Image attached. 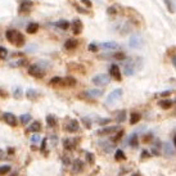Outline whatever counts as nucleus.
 <instances>
[{
	"label": "nucleus",
	"mask_w": 176,
	"mask_h": 176,
	"mask_svg": "<svg viewBox=\"0 0 176 176\" xmlns=\"http://www.w3.org/2000/svg\"><path fill=\"white\" fill-rule=\"evenodd\" d=\"M43 63L44 62L41 60L40 63H35V64L28 66V69H27L28 75L35 77V78H43L45 76V68L43 67Z\"/></svg>",
	"instance_id": "nucleus-1"
},
{
	"label": "nucleus",
	"mask_w": 176,
	"mask_h": 176,
	"mask_svg": "<svg viewBox=\"0 0 176 176\" xmlns=\"http://www.w3.org/2000/svg\"><path fill=\"white\" fill-rule=\"evenodd\" d=\"M129 46L131 49H141L144 46V39L140 34H134L129 39Z\"/></svg>",
	"instance_id": "nucleus-2"
},
{
	"label": "nucleus",
	"mask_w": 176,
	"mask_h": 176,
	"mask_svg": "<svg viewBox=\"0 0 176 176\" xmlns=\"http://www.w3.org/2000/svg\"><path fill=\"white\" fill-rule=\"evenodd\" d=\"M91 81H93V84L97 86H106L111 82V76L106 75V74H99V75H95L93 77Z\"/></svg>",
	"instance_id": "nucleus-3"
},
{
	"label": "nucleus",
	"mask_w": 176,
	"mask_h": 176,
	"mask_svg": "<svg viewBox=\"0 0 176 176\" xmlns=\"http://www.w3.org/2000/svg\"><path fill=\"white\" fill-rule=\"evenodd\" d=\"M80 97L84 98V99H88V100H94L97 98L103 97V90H100V89H90L88 91H84Z\"/></svg>",
	"instance_id": "nucleus-4"
},
{
	"label": "nucleus",
	"mask_w": 176,
	"mask_h": 176,
	"mask_svg": "<svg viewBox=\"0 0 176 176\" xmlns=\"http://www.w3.org/2000/svg\"><path fill=\"white\" fill-rule=\"evenodd\" d=\"M80 141H81V138H68L63 140V147L67 150H74L78 145Z\"/></svg>",
	"instance_id": "nucleus-5"
},
{
	"label": "nucleus",
	"mask_w": 176,
	"mask_h": 176,
	"mask_svg": "<svg viewBox=\"0 0 176 176\" xmlns=\"http://www.w3.org/2000/svg\"><path fill=\"white\" fill-rule=\"evenodd\" d=\"M3 120H4V122L7 123V125H9V126L16 127V126L18 125L17 117L13 115V113H10V112H5V113H3Z\"/></svg>",
	"instance_id": "nucleus-6"
},
{
	"label": "nucleus",
	"mask_w": 176,
	"mask_h": 176,
	"mask_svg": "<svg viewBox=\"0 0 176 176\" xmlns=\"http://www.w3.org/2000/svg\"><path fill=\"white\" fill-rule=\"evenodd\" d=\"M135 62H134L132 59H125V74L126 76H132L134 75V72H135Z\"/></svg>",
	"instance_id": "nucleus-7"
},
{
	"label": "nucleus",
	"mask_w": 176,
	"mask_h": 176,
	"mask_svg": "<svg viewBox=\"0 0 176 176\" xmlns=\"http://www.w3.org/2000/svg\"><path fill=\"white\" fill-rule=\"evenodd\" d=\"M32 7H34V3L31 0H22L19 4L18 10H19V13H28L32 9Z\"/></svg>",
	"instance_id": "nucleus-8"
},
{
	"label": "nucleus",
	"mask_w": 176,
	"mask_h": 176,
	"mask_svg": "<svg viewBox=\"0 0 176 176\" xmlns=\"http://www.w3.org/2000/svg\"><path fill=\"white\" fill-rule=\"evenodd\" d=\"M122 97V89H116V90H113L111 94L107 97V104H111V103L113 102H116L118 99H121Z\"/></svg>",
	"instance_id": "nucleus-9"
},
{
	"label": "nucleus",
	"mask_w": 176,
	"mask_h": 176,
	"mask_svg": "<svg viewBox=\"0 0 176 176\" xmlns=\"http://www.w3.org/2000/svg\"><path fill=\"white\" fill-rule=\"evenodd\" d=\"M64 129H66V131H68V132H71V134L77 132V131L80 130V123H78V121H76V120H71L68 123H66Z\"/></svg>",
	"instance_id": "nucleus-10"
},
{
	"label": "nucleus",
	"mask_w": 176,
	"mask_h": 176,
	"mask_svg": "<svg viewBox=\"0 0 176 176\" xmlns=\"http://www.w3.org/2000/svg\"><path fill=\"white\" fill-rule=\"evenodd\" d=\"M109 72H111V76L115 78V80H117V81H121L122 80V75H121V71H120V67L117 66V64H111V67H109Z\"/></svg>",
	"instance_id": "nucleus-11"
},
{
	"label": "nucleus",
	"mask_w": 176,
	"mask_h": 176,
	"mask_svg": "<svg viewBox=\"0 0 176 176\" xmlns=\"http://www.w3.org/2000/svg\"><path fill=\"white\" fill-rule=\"evenodd\" d=\"M120 130L118 126H107V127H103L102 130H99L97 134L98 135H112V134H116Z\"/></svg>",
	"instance_id": "nucleus-12"
},
{
	"label": "nucleus",
	"mask_w": 176,
	"mask_h": 176,
	"mask_svg": "<svg viewBox=\"0 0 176 176\" xmlns=\"http://www.w3.org/2000/svg\"><path fill=\"white\" fill-rule=\"evenodd\" d=\"M82 28H84V25H82L81 19L75 18L74 22H72V32H74L75 35H78V34H81Z\"/></svg>",
	"instance_id": "nucleus-13"
},
{
	"label": "nucleus",
	"mask_w": 176,
	"mask_h": 176,
	"mask_svg": "<svg viewBox=\"0 0 176 176\" xmlns=\"http://www.w3.org/2000/svg\"><path fill=\"white\" fill-rule=\"evenodd\" d=\"M162 148H163V153L169 157H174L175 156V147L171 143H162Z\"/></svg>",
	"instance_id": "nucleus-14"
},
{
	"label": "nucleus",
	"mask_w": 176,
	"mask_h": 176,
	"mask_svg": "<svg viewBox=\"0 0 176 176\" xmlns=\"http://www.w3.org/2000/svg\"><path fill=\"white\" fill-rule=\"evenodd\" d=\"M27 64V59L26 58H19V59H13V60H10L9 62V67H12V68H18V67H23Z\"/></svg>",
	"instance_id": "nucleus-15"
},
{
	"label": "nucleus",
	"mask_w": 176,
	"mask_h": 176,
	"mask_svg": "<svg viewBox=\"0 0 176 176\" xmlns=\"http://www.w3.org/2000/svg\"><path fill=\"white\" fill-rule=\"evenodd\" d=\"M71 164H72V172L74 174H80L82 170H84V162H82L81 159H75Z\"/></svg>",
	"instance_id": "nucleus-16"
},
{
	"label": "nucleus",
	"mask_w": 176,
	"mask_h": 176,
	"mask_svg": "<svg viewBox=\"0 0 176 176\" xmlns=\"http://www.w3.org/2000/svg\"><path fill=\"white\" fill-rule=\"evenodd\" d=\"M78 45V40L77 39H68L66 43H64V49L67 50H74L76 49Z\"/></svg>",
	"instance_id": "nucleus-17"
},
{
	"label": "nucleus",
	"mask_w": 176,
	"mask_h": 176,
	"mask_svg": "<svg viewBox=\"0 0 176 176\" xmlns=\"http://www.w3.org/2000/svg\"><path fill=\"white\" fill-rule=\"evenodd\" d=\"M76 84H77V80L75 77H72V76H67V77L63 78V81H62V85L68 86V88L76 86Z\"/></svg>",
	"instance_id": "nucleus-18"
},
{
	"label": "nucleus",
	"mask_w": 176,
	"mask_h": 176,
	"mask_svg": "<svg viewBox=\"0 0 176 176\" xmlns=\"http://www.w3.org/2000/svg\"><path fill=\"white\" fill-rule=\"evenodd\" d=\"M17 34H18V31H16V30H8L7 32H5V37H7V40L9 41V43L14 44L16 37H17Z\"/></svg>",
	"instance_id": "nucleus-19"
},
{
	"label": "nucleus",
	"mask_w": 176,
	"mask_h": 176,
	"mask_svg": "<svg viewBox=\"0 0 176 176\" xmlns=\"http://www.w3.org/2000/svg\"><path fill=\"white\" fill-rule=\"evenodd\" d=\"M158 106L162 109H170L174 106V100H171V99H162V100L158 102Z\"/></svg>",
	"instance_id": "nucleus-20"
},
{
	"label": "nucleus",
	"mask_w": 176,
	"mask_h": 176,
	"mask_svg": "<svg viewBox=\"0 0 176 176\" xmlns=\"http://www.w3.org/2000/svg\"><path fill=\"white\" fill-rule=\"evenodd\" d=\"M99 46H100V48H103V49L115 50V49H117V48H118V44L116 43V41H107V43H102Z\"/></svg>",
	"instance_id": "nucleus-21"
},
{
	"label": "nucleus",
	"mask_w": 176,
	"mask_h": 176,
	"mask_svg": "<svg viewBox=\"0 0 176 176\" xmlns=\"http://www.w3.org/2000/svg\"><path fill=\"white\" fill-rule=\"evenodd\" d=\"M162 148V141L159 139H157L153 144L152 148V156H159V149Z\"/></svg>",
	"instance_id": "nucleus-22"
},
{
	"label": "nucleus",
	"mask_w": 176,
	"mask_h": 176,
	"mask_svg": "<svg viewBox=\"0 0 176 176\" xmlns=\"http://www.w3.org/2000/svg\"><path fill=\"white\" fill-rule=\"evenodd\" d=\"M26 97H27L28 100L35 102V100H37V98H39V93H37L36 90H34V89H28V90L26 91Z\"/></svg>",
	"instance_id": "nucleus-23"
},
{
	"label": "nucleus",
	"mask_w": 176,
	"mask_h": 176,
	"mask_svg": "<svg viewBox=\"0 0 176 176\" xmlns=\"http://www.w3.org/2000/svg\"><path fill=\"white\" fill-rule=\"evenodd\" d=\"M39 23H36V22H31V23H28L27 25V27H26V31H27V34H36L37 31H39Z\"/></svg>",
	"instance_id": "nucleus-24"
},
{
	"label": "nucleus",
	"mask_w": 176,
	"mask_h": 176,
	"mask_svg": "<svg viewBox=\"0 0 176 176\" xmlns=\"http://www.w3.org/2000/svg\"><path fill=\"white\" fill-rule=\"evenodd\" d=\"M25 43H26L25 36L21 34V32H18V34H17V37H16V41H14V45H16L17 48H22V46L25 45Z\"/></svg>",
	"instance_id": "nucleus-25"
},
{
	"label": "nucleus",
	"mask_w": 176,
	"mask_h": 176,
	"mask_svg": "<svg viewBox=\"0 0 176 176\" xmlns=\"http://www.w3.org/2000/svg\"><path fill=\"white\" fill-rule=\"evenodd\" d=\"M41 131V123L39 121H34L31 123V126L27 129V132H40Z\"/></svg>",
	"instance_id": "nucleus-26"
},
{
	"label": "nucleus",
	"mask_w": 176,
	"mask_h": 176,
	"mask_svg": "<svg viewBox=\"0 0 176 176\" xmlns=\"http://www.w3.org/2000/svg\"><path fill=\"white\" fill-rule=\"evenodd\" d=\"M129 144H130L131 148H138L139 141H138V134L136 132H134L132 135L129 138Z\"/></svg>",
	"instance_id": "nucleus-27"
},
{
	"label": "nucleus",
	"mask_w": 176,
	"mask_h": 176,
	"mask_svg": "<svg viewBox=\"0 0 176 176\" xmlns=\"http://www.w3.org/2000/svg\"><path fill=\"white\" fill-rule=\"evenodd\" d=\"M67 67H68V69H75V71L80 72V74H85L84 66H81V64H78V63H68Z\"/></svg>",
	"instance_id": "nucleus-28"
},
{
	"label": "nucleus",
	"mask_w": 176,
	"mask_h": 176,
	"mask_svg": "<svg viewBox=\"0 0 176 176\" xmlns=\"http://www.w3.org/2000/svg\"><path fill=\"white\" fill-rule=\"evenodd\" d=\"M140 118H141L140 113H138V112L130 113V123H131V125H136V123L140 121Z\"/></svg>",
	"instance_id": "nucleus-29"
},
{
	"label": "nucleus",
	"mask_w": 176,
	"mask_h": 176,
	"mask_svg": "<svg viewBox=\"0 0 176 176\" xmlns=\"http://www.w3.org/2000/svg\"><path fill=\"white\" fill-rule=\"evenodd\" d=\"M55 27L66 31L69 27V22H68V21H66V19H60V21H58V22H55Z\"/></svg>",
	"instance_id": "nucleus-30"
},
{
	"label": "nucleus",
	"mask_w": 176,
	"mask_h": 176,
	"mask_svg": "<svg viewBox=\"0 0 176 176\" xmlns=\"http://www.w3.org/2000/svg\"><path fill=\"white\" fill-rule=\"evenodd\" d=\"M46 123H48L49 127H54L57 125V118L53 115H48L46 116Z\"/></svg>",
	"instance_id": "nucleus-31"
},
{
	"label": "nucleus",
	"mask_w": 176,
	"mask_h": 176,
	"mask_svg": "<svg viewBox=\"0 0 176 176\" xmlns=\"http://www.w3.org/2000/svg\"><path fill=\"white\" fill-rule=\"evenodd\" d=\"M31 120H32V117H31L30 113H23V115L19 117V121H21V123H22V125H27V123H28Z\"/></svg>",
	"instance_id": "nucleus-32"
},
{
	"label": "nucleus",
	"mask_w": 176,
	"mask_h": 176,
	"mask_svg": "<svg viewBox=\"0 0 176 176\" xmlns=\"http://www.w3.org/2000/svg\"><path fill=\"white\" fill-rule=\"evenodd\" d=\"M115 159L116 161H125L126 159V156H125V153H123V150L121 149H117L116 153H115Z\"/></svg>",
	"instance_id": "nucleus-33"
},
{
	"label": "nucleus",
	"mask_w": 176,
	"mask_h": 176,
	"mask_svg": "<svg viewBox=\"0 0 176 176\" xmlns=\"http://www.w3.org/2000/svg\"><path fill=\"white\" fill-rule=\"evenodd\" d=\"M99 144H100V147L104 149L106 152H112L113 150V145H112L109 141H100Z\"/></svg>",
	"instance_id": "nucleus-34"
},
{
	"label": "nucleus",
	"mask_w": 176,
	"mask_h": 176,
	"mask_svg": "<svg viewBox=\"0 0 176 176\" xmlns=\"http://www.w3.org/2000/svg\"><path fill=\"white\" fill-rule=\"evenodd\" d=\"M10 171H12V167L8 166V164H4V166H0V176L8 175Z\"/></svg>",
	"instance_id": "nucleus-35"
},
{
	"label": "nucleus",
	"mask_w": 176,
	"mask_h": 176,
	"mask_svg": "<svg viewBox=\"0 0 176 176\" xmlns=\"http://www.w3.org/2000/svg\"><path fill=\"white\" fill-rule=\"evenodd\" d=\"M85 156H86V162H88L89 164H94V163H95V157H94V154H93V153L86 152Z\"/></svg>",
	"instance_id": "nucleus-36"
},
{
	"label": "nucleus",
	"mask_w": 176,
	"mask_h": 176,
	"mask_svg": "<svg viewBox=\"0 0 176 176\" xmlns=\"http://www.w3.org/2000/svg\"><path fill=\"white\" fill-rule=\"evenodd\" d=\"M22 95H23L22 89H21V88H16L14 91H13V98L14 99H21V98H22Z\"/></svg>",
	"instance_id": "nucleus-37"
},
{
	"label": "nucleus",
	"mask_w": 176,
	"mask_h": 176,
	"mask_svg": "<svg viewBox=\"0 0 176 176\" xmlns=\"http://www.w3.org/2000/svg\"><path fill=\"white\" fill-rule=\"evenodd\" d=\"M46 141H48V139L44 138L43 140H41V147H40V152H41V153H44L45 156L48 154V150H46Z\"/></svg>",
	"instance_id": "nucleus-38"
},
{
	"label": "nucleus",
	"mask_w": 176,
	"mask_h": 176,
	"mask_svg": "<svg viewBox=\"0 0 176 176\" xmlns=\"http://www.w3.org/2000/svg\"><path fill=\"white\" fill-rule=\"evenodd\" d=\"M8 57V49L0 45V59H5Z\"/></svg>",
	"instance_id": "nucleus-39"
},
{
	"label": "nucleus",
	"mask_w": 176,
	"mask_h": 176,
	"mask_svg": "<svg viewBox=\"0 0 176 176\" xmlns=\"http://www.w3.org/2000/svg\"><path fill=\"white\" fill-rule=\"evenodd\" d=\"M62 81H63L62 77H53L50 80V85H59V84H62Z\"/></svg>",
	"instance_id": "nucleus-40"
},
{
	"label": "nucleus",
	"mask_w": 176,
	"mask_h": 176,
	"mask_svg": "<svg viewBox=\"0 0 176 176\" xmlns=\"http://www.w3.org/2000/svg\"><path fill=\"white\" fill-rule=\"evenodd\" d=\"M126 120V112L125 111H121L120 113H118V116H117V121L118 122H123Z\"/></svg>",
	"instance_id": "nucleus-41"
},
{
	"label": "nucleus",
	"mask_w": 176,
	"mask_h": 176,
	"mask_svg": "<svg viewBox=\"0 0 176 176\" xmlns=\"http://www.w3.org/2000/svg\"><path fill=\"white\" fill-rule=\"evenodd\" d=\"M116 134H117V135H115V136L112 138V141H118L122 138V135H123V130H118Z\"/></svg>",
	"instance_id": "nucleus-42"
},
{
	"label": "nucleus",
	"mask_w": 176,
	"mask_h": 176,
	"mask_svg": "<svg viewBox=\"0 0 176 176\" xmlns=\"http://www.w3.org/2000/svg\"><path fill=\"white\" fill-rule=\"evenodd\" d=\"M113 58H116V59H118V60H125L126 59V55L122 53V51H118V53H116L115 55H113Z\"/></svg>",
	"instance_id": "nucleus-43"
},
{
	"label": "nucleus",
	"mask_w": 176,
	"mask_h": 176,
	"mask_svg": "<svg viewBox=\"0 0 176 176\" xmlns=\"http://www.w3.org/2000/svg\"><path fill=\"white\" fill-rule=\"evenodd\" d=\"M150 156H152V154H150V153H149V152H148L147 149H144V150L141 152V156H140V159H141V161H144V159H145V158H149Z\"/></svg>",
	"instance_id": "nucleus-44"
},
{
	"label": "nucleus",
	"mask_w": 176,
	"mask_h": 176,
	"mask_svg": "<svg viewBox=\"0 0 176 176\" xmlns=\"http://www.w3.org/2000/svg\"><path fill=\"white\" fill-rule=\"evenodd\" d=\"M107 13H108L109 16H115V14H117V8H116V7H109V8L107 9Z\"/></svg>",
	"instance_id": "nucleus-45"
},
{
	"label": "nucleus",
	"mask_w": 176,
	"mask_h": 176,
	"mask_svg": "<svg viewBox=\"0 0 176 176\" xmlns=\"http://www.w3.org/2000/svg\"><path fill=\"white\" fill-rule=\"evenodd\" d=\"M88 49H89V51H91V53H97V51H98V45L95 43H93V44L89 45Z\"/></svg>",
	"instance_id": "nucleus-46"
},
{
	"label": "nucleus",
	"mask_w": 176,
	"mask_h": 176,
	"mask_svg": "<svg viewBox=\"0 0 176 176\" xmlns=\"http://www.w3.org/2000/svg\"><path fill=\"white\" fill-rule=\"evenodd\" d=\"M152 139H153V134H150V132L149 134H145V135L143 136V141L144 143H149Z\"/></svg>",
	"instance_id": "nucleus-47"
},
{
	"label": "nucleus",
	"mask_w": 176,
	"mask_h": 176,
	"mask_svg": "<svg viewBox=\"0 0 176 176\" xmlns=\"http://www.w3.org/2000/svg\"><path fill=\"white\" fill-rule=\"evenodd\" d=\"M82 122H84V125L86 129H91V121L88 118V117H84L82 118Z\"/></svg>",
	"instance_id": "nucleus-48"
},
{
	"label": "nucleus",
	"mask_w": 176,
	"mask_h": 176,
	"mask_svg": "<svg viewBox=\"0 0 176 176\" xmlns=\"http://www.w3.org/2000/svg\"><path fill=\"white\" fill-rule=\"evenodd\" d=\"M109 122H112V118H100L99 120V125L104 126L106 123H109Z\"/></svg>",
	"instance_id": "nucleus-49"
},
{
	"label": "nucleus",
	"mask_w": 176,
	"mask_h": 176,
	"mask_svg": "<svg viewBox=\"0 0 176 176\" xmlns=\"http://www.w3.org/2000/svg\"><path fill=\"white\" fill-rule=\"evenodd\" d=\"M8 156H13V154L16 153V149L14 148H12V147H8V149H7V152H5Z\"/></svg>",
	"instance_id": "nucleus-50"
},
{
	"label": "nucleus",
	"mask_w": 176,
	"mask_h": 176,
	"mask_svg": "<svg viewBox=\"0 0 176 176\" xmlns=\"http://www.w3.org/2000/svg\"><path fill=\"white\" fill-rule=\"evenodd\" d=\"M171 94H172V90H164V91L161 93V97L166 98V97H169V95H171Z\"/></svg>",
	"instance_id": "nucleus-51"
},
{
	"label": "nucleus",
	"mask_w": 176,
	"mask_h": 176,
	"mask_svg": "<svg viewBox=\"0 0 176 176\" xmlns=\"http://www.w3.org/2000/svg\"><path fill=\"white\" fill-rule=\"evenodd\" d=\"M166 5L169 7V10L171 13H174V5L171 4V0H166Z\"/></svg>",
	"instance_id": "nucleus-52"
},
{
	"label": "nucleus",
	"mask_w": 176,
	"mask_h": 176,
	"mask_svg": "<svg viewBox=\"0 0 176 176\" xmlns=\"http://www.w3.org/2000/svg\"><path fill=\"white\" fill-rule=\"evenodd\" d=\"M31 141H32V143H37V141H40V136L37 135V134H35V135L31 136Z\"/></svg>",
	"instance_id": "nucleus-53"
},
{
	"label": "nucleus",
	"mask_w": 176,
	"mask_h": 176,
	"mask_svg": "<svg viewBox=\"0 0 176 176\" xmlns=\"http://www.w3.org/2000/svg\"><path fill=\"white\" fill-rule=\"evenodd\" d=\"M62 162H63L64 166H69V164H71L69 158H68V157H63V158H62Z\"/></svg>",
	"instance_id": "nucleus-54"
},
{
	"label": "nucleus",
	"mask_w": 176,
	"mask_h": 176,
	"mask_svg": "<svg viewBox=\"0 0 176 176\" xmlns=\"http://www.w3.org/2000/svg\"><path fill=\"white\" fill-rule=\"evenodd\" d=\"M5 158H7V153L3 149H0V161H4Z\"/></svg>",
	"instance_id": "nucleus-55"
},
{
	"label": "nucleus",
	"mask_w": 176,
	"mask_h": 176,
	"mask_svg": "<svg viewBox=\"0 0 176 176\" xmlns=\"http://www.w3.org/2000/svg\"><path fill=\"white\" fill-rule=\"evenodd\" d=\"M81 2L84 3V4H85L88 8H91V7H93V4H91V2H90V0H81Z\"/></svg>",
	"instance_id": "nucleus-56"
},
{
	"label": "nucleus",
	"mask_w": 176,
	"mask_h": 176,
	"mask_svg": "<svg viewBox=\"0 0 176 176\" xmlns=\"http://www.w3.org/2000/svg\"><path fill=\"white\" fill-rule=\"evenodd\" d=\"M0 97H3V98H7V97H8V95L5 94V91L2 90V89H0Z\"/></svg>",
	"instance_id": "nucleus-57"
},
{
	"label": "nucleus",
	"mask_w": 176,
	"mask_h": 176,
	"mask_svg": "<svg viewBox=\"0 0 176 176\" xmlns=\"http://www.w3.org/2000/svg\"><path fill=\"white\" fill-rule=\"evenodd\" d=\"M77 9H78V12H80V13H85V12H86L85 9H82V8H80V7H77Z\"/></svg>",
	"instance_id": "nucleus-58"
},
{
	"label": "nucleus",
	"mask_w": 176,
	"mask_h": 176,
	"mask_svg": "<svg viewBox=\"0 0 176 176\" xmlns=\"http://www.w3.org/2000/svg\"><path fill=\"white\" fill-rule=\"evenodd\" d=\"M30 148H31V150H37V147H36V145H34V144H32V145H31Z\"/></svg>",
	"instance_id": "nucleus-59"
},
{
	"label": "nucleus",
	"mask_w": 176,
	"mask_h": 176,
	"mask_svg": "<svg viewBox=\"0 0 176 176\" xmlns=\"http://www.w3.org/2000/svg\"><path fill=\"white\" fill-rule=\"evenodd\" d=\"M172 64H174V66H176V59H175V55L172 57Z\"/></svg>",
	"instance_id": "nucleus-60"
},
{
	"label": "nucleus",
	"mask_w": 176,
	"mask_h": 176,
	"mask_svg": "<svg viewBox=\"0 0 176 176\" xmlns=\"http://www.w3.org/2000/svg\"><path fill=\"white\" fill-rule=\"evenodd\" d=\"M132 176H143V175H141V174H140V172H135V174H134V175H132Z\"/></svg>",
	"instance_id": "nucleus-61"
},
{
	"label": "nucleus",
	"mask_w": 176,
	"mask_h": 176,
	"mask_svg": "<svg viewBox=\"0 0 176 176\" xmlns=\"http://www.w3.org/2000/svg\"><path fill=\"white\" fill-rule=\"evenodd\" d=\"M10 176H17V172H14V174H12V175H10Z\"/></svg>",
	"instance_id": "nucleus-62"
}]
</instances>
